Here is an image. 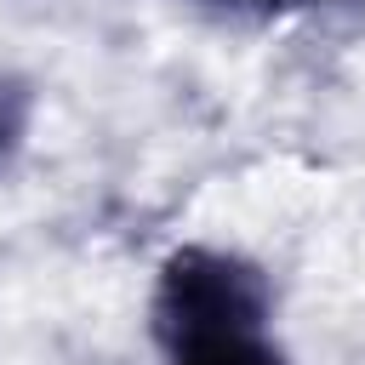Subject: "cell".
Wrapping results in <instances>:
<instances>
[{"instance_id":"obj_4","label":"cell","mask_w":365,"mask_h":365,"mask_svg":"<svg viewBox=\"0 0 365 365\" xmlns=\"http://www.w3.org/2000/svg\"><path fill=\"white\" fill-rule=\"evenodd\" d=\"M222 6H262V11H274V6H297V0H222Z\"/></svg>"},{"instance_id":"obj_3","label":"cell","mask_w":365,"mask_h":365,"mask_svg":"<svg viewBox=\"0 0 365 365\" xmlns=\"http://www.w3.org/2000/svg\"><path fill=\"white\" fill-rule=\"evenodd\" d=\"M23 131H29V91L11 74H0V160L23 143Z\"/></svg>"},{"instance_id":"obj_1","label":"cell","mask_w":365,"mask_h":365,"mask_svg":"<svg viewBox=\"0 0 365 365\" xmlns=\"http://www.w3.org/2000/svg\"><path fill=\"white\" fill-rule=\"evenodd\" d=\"M154 331L171 348L211 342V336H240V331H268L274 291L257 262L222 245H182L165 257L154 279Z\"/></svg>"},{"instance_id":"obj_2","label":"cell","mask_w":365,"mask_h":365,"mask_svg":"<svg viewBox=\"0 0 365 365\" xmlns=\"http://www.w3.org/2000/svg\"><path fill=\"white\" fill-rule=\"evenodd\" d=\"M171 365H291L268 331H240V336H211V342H188L171 348Z\"/></svg>"}]
</instances>
